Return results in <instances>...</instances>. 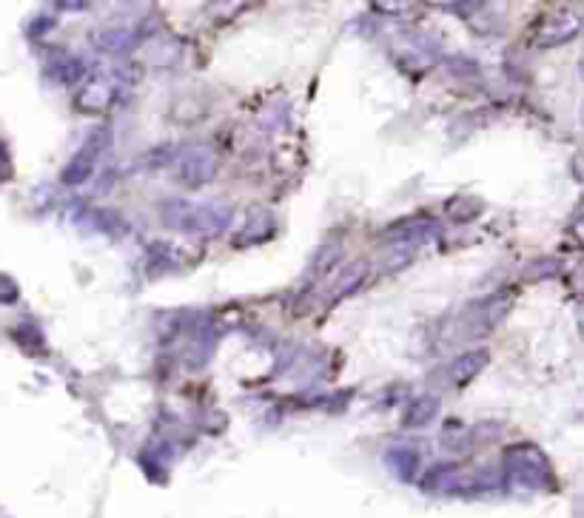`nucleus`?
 Here are the masks:
<instances>
[{"label": "nucleus", "mask_w": 584, "mask_h": 518, "mask_svg": "<svg viewBox=\"0 0 584 518\" xmlns=\"http://www.w3.org/2000/svg\"><path fill=\"white\" fill-rule=\"evenodd\" d=\"M488 351H473V353H462L456 362L448 370V376H451L453 385H465V382H471L473 376L479 373V370L488 365Z\"/></svg>", "instance_id": "20e7f679"}, {"label": "nucleus", "mask_w": 584, "mask_h": 518, "mask_svg": "<svg viewBox=\"0 0 584 518\" xmlns=\"http://www.w3.org/2000/svg\"><path fill=\"white\" fill-rule=\"evenodd\" d=\"M163 217L169 225L180 228V231H191V234H211V231H220L228 222V211L217 208V205H197L186 203V200H174L166 203L163 208Z\"/></svg>", "instance_id": "f257e3e1"}, {"label": "nucleus", "mask_w": 584, "mask_h": 518, "mask_svg": "<svg viewBox=\"0 0 584 518\" xmlns=\"http://www.w3.org/2000/svg\"><path fill=\"white\" fill-rule=\"evenodd\" d=\"M18 299V288H15V282L6 277H0V302H15Z\"/></svg>", "instance_id": "423d86ee"}, {"label": "nucleus", "mask_w": 584, "mask_h": 518, "mask_svg": "<svg viewBox=\"0 0 584 518\" xmlns=\"http://www.w3.org/2000/svg\"><path fill=\"white\" fill-rule=\"evenodd\" d=\"M436 413H439V402H436L434 396H419L411 402V407L405 410V427H419V425H428L431 419H434Z\"/></svg>", "instance_id": "39448f33"}, {"label": "nucleus", "mask_w": 584, "mask_h": 518, "mask_svg": "<svg viewBox=\"0 0 584 518\" xmlns=\"http://www.w3.org/2000/svg\"><path fill=\"white\" fill-rule=\"evenodd\" d=\"M214 168H217V160H214V151L206 146H194L186 148L180 157H177V166H174V174L180 183L191 185H206L211 177H214Z\"/></svg>", "instance_id": "f03ea898"}, {"label": "nucleus", "mask_w": 584, "mask_h": 518, "mask_svg": "<svg viewBox=\"0 0 584 518\" xmlns=\"http://www.w3.org/2000/svg\"><path fill=\"white\" fill-rule=\"evenodd\" d=\"M100 148H103V131H97L89 137V143L77 151V157L66 166L63 171V183L66 185H77L83 183V180H89L92 177V171H95V160L100 157Z\"/></svg>", "instance_id": "7ed1b4c3"}]
</instances>
